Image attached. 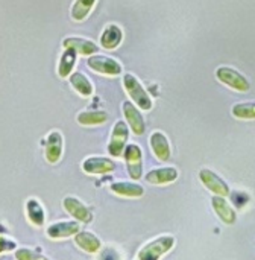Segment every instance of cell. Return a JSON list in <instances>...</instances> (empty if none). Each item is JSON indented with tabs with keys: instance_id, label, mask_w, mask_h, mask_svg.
Masks as SVG:
<instances>
[{
	"instance_id": "obj_18",
	"label": "cell",
	"mask_w": 255,
	"mask_h": 260,
	"mask_svg": "<svg viewBox=\"0 0 255 260\" xmlns=\"http://www.w3.org/2000/svg\"><path fill=\"white\" fill-rule=\"evenodd\" d=\"M78 230H79V227L75 222H59L49 229V235L52 238H67V236L75 235Z\"/></svg>"
},
{
	"instance_id": "obj_11",
	"label": "cell",
	"mask_w": 255,
	"mask_h": 260,
	"mask_svg": "<svg viewBox=\"0 0 255 260\" xmlns=\"http://www.w3.org/2000/svg\"><path fill=\"white\" fill-rule=\"evenodd\" d=\"M123 113H125V119H126L129 128L132 129V133L137 136H141L146 129V123H144V119L140 114V111L134 107V104L123 102Z\"/></svg>"
},
{
	"instance_id": "obj_6",
	"label": "cell",
	"mask_w": 255,
	"mask_h": 260,
	"mask_svg": "<svg viewBox=\"0 0 255 260\" xmlns=\"http://www.w3.org/2000/svg\"><path fill=\"white\" fill-rule=\"evenodd\" d=\"M216 76L221 82H224L225 85L237 91H248L251 87L248 79L242 73H239L236 69H231V67H219L216 70Z\"/></svg>"
},
{
	"instance_id": "obj_4",
	"label": "cell",
	"mask_w": 255,
	"mask_h": 260,
	"mask_svg": "<svg viewBox=\"0 0 255 260\" xmlns=\"http://www.w3.org/2000/svg\"><path fill=\"white\" fill-rule=\"evenodd\" d=\"M199 180H201V183H202L210 192H213L216 197H224V198H227V197H230V193H231V189H230V186L227 184V181L222 180V178H221L216 172H213L211 169H207V168L201 169V171H199Z\"/></svg>"
},
{
	"instance_id": "obj_20",
	"label": "cell",
	"mask_w": 255,
	"mask_h": 260,
	"mask_svg": "<svg viewBox=\"0 0 255 260\" xmlns=\"http://www.w3.org/2000/svg\"><path fill=\"white\" fill-rule=\"evenodd\" d=\"M70 82H71V85H73L82 96H90V94L93 93V85H91V82H90L88 78H87L85 75H82V73H75V75H71Z\"/></svg>"
},
{
	"instance_id": "obj_19",
	"label": "cell",
	"mask_w": 255,
	"mask_h": 260,
	"mask_svg": "<svg viewBox=\"0 0 255 260\" xmlns=\"http://www.w3.org/2000/svg\"><path fill=\"white\" fill-rule=\"evenodd\" d=\"M233 116L243 120L255 119V102H240L233 107Z\"/></svg>"
},
{
	"instance_id": "obj_17",
	"label": "cell",
	"mask_w": 255,
	"mask_h": 260,
	"mask_svg": "<svg viewBox=\"0 0 255 260\" xmlns=\"http://www.w3.org/2000/svg\"><path fill=\"white\" fill-rule=\"evenodd\" d=\"M76 244L87 253H97L102 247L99 238H96L93 233H88V232L79 233L76 236Z\"/></svg>"
},
{
	"instance_id": "obj_8",
	"label": "cell",
	"mask_w": 255,
	"mask_h": 260,
	"mask_svg": "<svg viewBox=\"0 0 255 260\" xmlns=\"http://www.w3.org/2000/svg\"><path fill=\"white\" fill-rule=\"evenodd\" d=\"M211 206L213 210L216 213V216L225 224V225H234L237 221V212L236 209L231 206V203L228 200H225L224 197H213L211 198Z\"/></svg>"
},
{
	"instance_id": "obj_12",
	"label": "cell",
	"mask_w": 255,
	"mask_h": 260,
	"mask_svg": "<svg viewBox=\"0 0 255 260\" xmlns=\"http://www.w3.org/2000/svg\"><path fill=\"white\" fill-rule=\"evenodd\" d=\"M84 171L88 174H108L116 169V163L105 157H90L84 161Z\"/></svg>"
},
{
	"instance_id": "obj_1",
	"label": "cell",
	"mask_w": 255,
	"mask_h": 260,
	"mask_svg": "<svg viewBox=\"0 0 255 260\" xmlns=\"http://www.w3.org/2000/svg\"><path fill=\"white\" fill-rule=\"evenodd\" d=\"M176 241L172 235H163L157 239H152L148 242L138 253L135 260H160L164 254H167L173 247Z\"/></svg>"
},
{
	"instance_id": "obj_24",
	"label": "cell",
	"mask_w": 255,
	"mask_h": 260,
	"mask_svg": "<svg viewBox=\"0 0 255 260\" xmlns=\"http://www.w3.org/2000/svg\"><path fill=\"white\" fill-rule=\"evenodd\" d=\"M75 59H76V52L71 49H65L64 55L61 56V62H59V75L61 76H67L73 66H75Z\"/></svg>"
},
{
	"instance_id": "obj_3",
	"label": "cell",
	"mask_w": 255,
	"mask_h": 260,
	"mask_svg": "<svg viewBox=\"0 0 255 260\" xmlns=\"http://www.w3.org/2000/svg\"><path fill=\"white\" fill-rule=\"evenodd\" d=\"M128 174L132 180H140L143 177V151L137 143H131L125 148L123 152Z\"/></svg>"
},
{
	"instance_id": "obj_10",
	"label": "cell",
	"mask_w": 255,
	"mask_h": 260,
	"mask_svg": "<svg viewBox=\"0 0 255 260\" xmlns=\"http://www.w3.org/2000/svg\"><path fill=\"white\" fill-rule=\"evenodd\" d=\"M88 66L99 72V73H103V75H119L122 72V66L113 59V58H108V56H91L88 59Z\"/></svg>"
},
{
	"instance_id": "obj_16",
	"label": "cell",
	"mask_w": 255,
	"mask_h": 260,
	"mask_svg": "<svg viewBox=\"0 0 255 260\" xmlns=\"http://www.w3.org/2000/svg\"><path fill=\"white\" fill-rule=\"evenodd\" d=\"M122 37H123V34H122L120 27H117L116 24H111L103 30L100 43H102V46L105 49H114V47H117L120 44Z\"/></svg>"
},
{
	"instance_id": "obj_14",
	"label": "cell",
	"mask_w": 255,
	"mask_h": 260,
	"mask_svg": "<svg viewBox=\"0 0 255 260\" xmlns=\"http://www.w3.org/2000/svg\"><path fill=\"white\" fill-rule=\"evenodd\" d=\"M64 207L70 212V215H73L75 218H78V219L82 221V222H90V221L93 219L91 212H90L82 203H79V201L75 200V198H65Z\"/></svg>"
},
{
	"instance_id": "obj_2",
	"label": "cell",
	"mask_w": 255,
	"mask_h": 260,
	"mask_svg": "<svg viewBox=\"0 0 255 260\" xmlns=\"http://www.w3.org/2000/svg\"><path fill=\"white\" fill-rule=\"evenodd\" d=\"M123 84H125V88H126L128 94L131 96V99H132L141 110L149 111V110L152 108V99H151V96L148 94V91L143 88V85L140 84V81H138L134 75H131V73L125 75Z\"/></svg>"
},
{
	"instance_id": "obj_21",
	"label": "cell",
	"mask_w": 255,
	"mask_h": 260,
	"mask_svg": "<svg viewBox=\"0 0 255 260\" xmlns=\"http://www.w3.org/2000/svg\"><path fill=\"white\" fill-rule=\"evenodd\" d=\"M108 116L105 111H85L78 116V122L82 125H100L106 122Z\"/></svg>"
},
{
	"instance_id": "obj_15",
	"label": "cell",
	"mask_w": 255,
	"mask_h": 260,
	"mask_svg": "<svg viewBox=\"0 0 255 260\" xmlns=\"http://www.w3.org/2000/svg\"><path fill=\"white\" fill-rule=\"evenodd\" d=\"M62 44L65 49H71L82 55H90V53L97 52V46L94 43H91L88 40H82V38H65L62 41Z\"/></svg>"
},
{
	"instance_id": "obj_9",
	"label": "cell",
	"mask_w": 255,
	"mask_h": 260,
	"mask_svg": "<svg viewBox=\"0 0 255 260\" xmlns=\"http://www.w3.org/2000/svg\"><path fill=\"white\" fill-rule=\"evenodd\" d=\"M149 145L151 149L155 155V158H158L160 161H169L172 151H170V143L169 139L164 133L161 131H154L149 137Z\"/></svg>"
},
{
	"instance_id": "obj_25",
	"label": "cell",
	"mask_w": 255,
	"mask_h": 260,
	"mask_svg": "<svg viewBox=\"0 0 255 260\" xmlns=\"http://www.w3.org/2000/svg\"><path fill=\"white\" fill-rule=\"evenodd\" d=\"M100 260H120V256L114 250H105L100 256Z\"/></svg>"
},
{
	"instance_id": "obj_22",
	"label": "cell",
	"mask_w": 255,
	"mask_h": 260,
	"mask_svg": "<svg viewBox=\"0 0 255 260\" xmlns=\"http://www.w3.org/2000/svg\"><path fill=\"white\" fill-rule=\"evenodd\" d=\"M94 2L96 0H76L73 8H71V17L78 21L84 20L88 15V12L91 11Z\"/></svg>"
},
{
	"instance_id": "obj_5",
	"label": "cell",
	"mask_w": 255,
	"mask_h": 260,
	"mask_svg": "<svg viewBox=\"0 0 255 260\" xmlns=\"http://www.w3.org/2000/svg\"><path fill=\"white\" fill-rule=\"evenodd\" d=\"M128 139H129L128 125L125 122L119 120L114 125L113 133H111V139H110V143H108V152L113 157H122V154L125 152Z\"/></svg>"
},
{
	"instance_id": "obj_7",
	"label": "cell",
	"mask_w": 255,
	"mask_h": 260,
	"mask_svg": "<svg viewBox=\"0 0 255 260\" xmlns=\"http://www.w3.org/2000/svg\"><path fill=\"white\" fill-rule=\"evenodd\" d=\"M179 177V172L176 168L173 166H164V168H154L151 169L146 175L144 180L149 184L154 186H164V184H170L173 181H176Z\"/></svg>"
},
{
	"instance_id": "obj_23",
	"label": "cell",
	"mask_w": 255,
	"mask_h": 260,
	"mask_svg": "<svg viewBox=\"0 0 255 260\" xmlns=\"http://www.w3.org/2000/svg\"><path fill=\"white\" fill-rule=\"evenodd\" d=\"M61 145H62V140H61L59 133H52L49 137V146H47V157L50 161L58 160L61 154Z\"/></svg>"
},
{
	"instance_id": "obj_13",
	"label": "cell",
	"mask_w": 255,
	"mask_h": 260,
	"mask_svg": "<svg viewBox=\"0 0 255 260\" xmlns=\"http://www.w3.org/2000/svg\"><path fill=\"white\" fill-rule=\"evenodd\" d=\"M111 190L119 195V197H125V198H140L144 195V189L132 181H117L111 184Z\"/></svg>"
}]
</instances>
